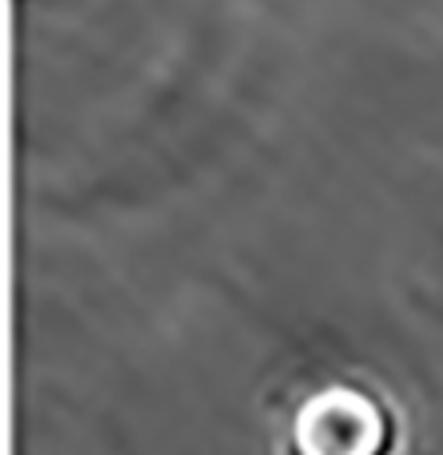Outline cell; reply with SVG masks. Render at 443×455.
Instances as JSON below:
<instances>
[{
  "label": "cell",
  "instance_id": "cell-1",
  "mask_svg": "<svg viewBox=\"0 0 443 455\" xmlns=\"http://www.w3.org/2000/svg\"><path fill=\"white\" fill-rule=\"evenodd\" d=\"M396 416L356 384H328L296 408L288 424V455H392Z\"/></svg>",
  "mask_w": 443,
  "mask_h": 455
}]
</instances>
